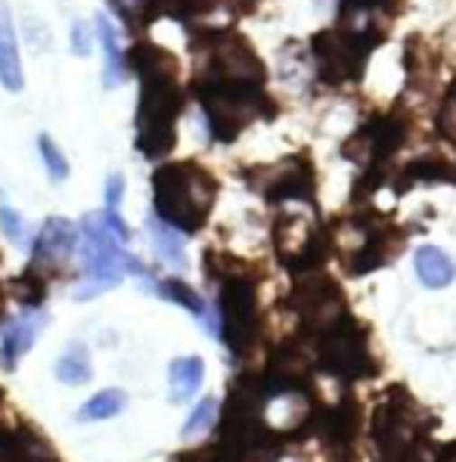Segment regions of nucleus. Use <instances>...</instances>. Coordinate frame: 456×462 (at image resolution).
Returning a JSON list of instances; mask_svg holds the SVG:
<instances>
[{
    "label": "nucleus",
    "instance_id": "nucleus-32",
    "mask_svg": "<svg viewBox=\"0 0 456 462\" xmlns=\"http://www.w3.org/2000/svg\"><path fill=\"white\" fill-rule=\"evenodd\" d=\"M438 462H456V444L453 447H447L444 453H441V459Z\"/></svg>",
    "mask_w": 456,
    "mask_h": 462
},
{
    "label": "nucleus",
    "instance_id": "nucleus-29",
    "mask_svg": "<svg viewBox=\"0 0 456 462\" xmlns=\"http://www.w3.org/2000/svg\"><path fill=\"white\" fill-rule=\"evenodd\" d=\"M72 50L78 56H88L90 53V34H88V23H72Z\"/></svg>",
    "mask_w": 456,
    "mask_h": 462
},
{
    "label": "nucleus",
    "instance_id": "nucleus-10",
    "mask_svg": "<svg viewBox=\"0 0 456 462\" xmlns=\"http://www.w3.org/2000/svg\"><path fill=\"white\" fill-rule=\"evenodd\" d=\"M75 245H78L75 226L69 224L66 217H50L38 236V245H34L32 270H38L41 276L50 280V276H56L62 267H66V261L72 258Z\"/></svg>",
    "mask_w": 456,
    "mask_h": 462
},
{
    "label": "nucleus",
    "instance_id": "nucleus-34",
    "mask_svg": "<svg viewBox=\"0 0 456 462\" xmlns=\"http://www.w3.org/2000/svg\"><path fill=\"white\" fill-rule=\"evenodd\" d=\"M0 310H4V292H0Z\"/></svg>",
    "mask_w": 456,
    "mask_h": 462
},
{
    "label": "nucleus",
    "instance_id": "nucleus-35",
    "mask_svg": "<svg viewBox=\"0 0 456 462\" xmlns=\"http://www.w3.org/2000/svg\"><path fill=\"white\" fill-rule=\"evenodd\" d=\"M0 403H4V388H0Z\"/></svg>",
    "mask_w": 456,
    "mask_h": 462
},
{
    "label": "nucleus",
    "instance_id": "nucleus-30",
    "mask_svg": "<svg viewBox=\"0 0 456 462\" xmlns=\"http://www.w3.org/2000/svg\"><path fill=\"white\" fill-rule=\"evenodd\" d=\"M112 4L118 6L121 13H125L127 19H137L140 13H144V6H146V0H112Z\"/></svg>",
    "mask_w": 456,
    "mask_h": 462
},
{
    "label": "nucleus",
    "instance_id": "nucleus-20",
    "mask_svg": "<svg viewBox=\"0 0 456 462\" xmlns=\"http://www.w3.org/2000/svg\"><path fill=\"white\" fill-rule=\"evenodd\" d=\"M13 295L25 304V308H38L47 298V276H41L38 270L28 267L16 282H13Z\"/></svg>",
    "mask_w": 456,
    "mask_h": 462
},
{
    "label": "nucleus",
    "instance_id": "nucleus-16",
    "mask_svg": "<svg viewBox=\"0 0 456 462\" xmlns=\"http://www.w3.org/2000/svg\"><path fill=\"white\" fill-rule=\"evenodd\" d=\"M149 233H153V245L159 258L171 267H187V252H183L181 233L171 226L168 220H149Z\"/></svg>",
    "mask_w": 456,
    "mask_h": 462
},
{
    "label": "nucleus",
    "instance_id": "nucleus-2",
    "mask_svg": "<svg viewBox=\"0 0 456 462\" xmlns=\"http://www.w3.org/2000/svg\"><path fill=\"white\" fill-rule=\"evenodd\" d=\"M153 196L162 220H168L171 226L183 233H196L211 215L218 183L196 162H171V165H162L155 171Z\"/></svg>",
    "mask_w": 456,
    "mask_h": 462
},
{
    "label": "nucleus",
    "instance_id": "nucleus-22",
    "mask_svg": "<svg viewBox=\"0 0 456 462\" xmlns=\"http://www.w3.org/2000/svg\"><path fill=\"white\" fill-rule=\"evenodd\" d=\"M215 422H218V401H211V397H205V401L199 403L196 410H192V416L187 419V425H183V438L205 435V431H209Z\"/></svg>",
    "mask_w": 456,
    "mask_h": 462
},
{
    "label": "nucleus",
    "instance_id": "nucleus-6",
    "mask_svg": "<svg viewBox=\"0 0 456 462\" xmlns=\"http://www.w3.org/2000/svg\"><path fill=\"white\" fill-rule=\"evenodd\" d=\"M220 332L233 354H248L258 341V292L248 273L220 280Z\"/></svg>",
    "mask_w": 456,
    "mask_h": 462
},
{
    "label": "nucleus",
    "instance_id": "nucleus-4",
    "mask_svg": "<svg viewBox=\"0 0 456 462\" xmlns=\"http://www.w3.org/2000/svg\"><path fill=\"white\" fill-rule=\"evenodd\" d=\"M127 273L146 276L140 261L125 252V239L106 224L103 215L84 217V286L78 289V298H94L106 289L118 286Z\"/></svg>",
    "mask_w": 456,
    "mask_h": 462
},
{
    "label": "nucleus",
    "instance_id": "nucleus-18",
    "mask_svg": "<svg viewBox=\"0 0 456 462\" xmlns=\"http://www.w3.org/2000/svg\"><path fill=\"white\" fill-rule=\"evenodd\" d=\"M434 183V180H453L456 183V171L447 165L444 159H416L413 165L401 174V183H397V189H407L413 183Z\"/></svg>",
    "mask_w": 456,
    "mask_h": 462
},
{
    "label": "nucleus",
    "instance_id": "nucleus-8",
    "mask_svg": "<svg viewBox=\"0 0 456 462\" xmlns=\"http://www.w3.org/2000/svg\"><path fill=\"white\" fill-rule=\"evenodd\" d=\"M289 304L295 308V314L302 317V323L311 332H323L330 329L336 319L348 314L345 310V295H341L339 282L332 276L323 273H304V280L295 282L289 295Z\"/></svg>",
    "mask_w": 456,
    "mask_h": 462
},
{
    "label": "nucleus",
    "instance_id": "nucleus-13",
    "mask_svg": "<svg viewBox=\"0 0 456 462\" xmlns=\"http://www.w3.org/2000/svg\"><path fill=\"white\" fill-rule=\"evenodd\" d=\"M202 375H205V364L199 357H181L174 360L168 369V385H171V401L183 403L190 401L192 394L202 385Z\"/></svg>",
    "mask_w": 456,
    "mask_h": 462
},
{
    "label": "nucleus",
    "instance_id": "nucleus-26",
    "mask_svg": "<svg viewBox=\"0 0 456 462\" xmlns=\"http://www.w3.org/2000/svg\"><path fill=\"white\" fill-rule=\"evenodd\" d=\"M0 462H28L19 431L6 429V425H0Z\"/></svg>",
    "mask_w": 456,
    "mask_h": 462
},
{
    "label": "nucleus",
    "instance_id": "nucleus-24",
    "mask_svg": "<svg viewBox=\"0 0 456 462\" xmlns=\"http://www.w3.org/2000/svg\"><path fill=\"white\" fill-rule=\"evenodd\" d=\"M38 149H41V159H44L50 177H53V180H66V177H69V162L62 159L60 146L53 143V137H50V134H41Z\"/></svg>",
    "mask_w": 456,
    "mask_h": 462
},
{
    "label": "nucleus",
    "instance_id": "nucleus-1",
    "mask_svg": "<svg viewBox=\"0 0 456 462\" xmlns=\"http://www.w3.org/2000/svg\"><path fill=\"white\" fill-rule=\"evenodd\" d=\"M131 62L140 72V116L137 149L149 159H162L174 149V125L183 109V94L177 88V62L168 50L155 44H137Z\"/></svg>",
    "mask_w": 456,
    "mask_h": 462
},
{
    "label": "nucleus",
    "instance_id": "nucleus-17",
    "mask_svg": "<svg viewBox=\"0 0 456 462\" xmlns=\"http://www.w3.org/2000/svg\"><path fill=\"white\" fill-rule=\"evenodd\" d=\"M56 379L66 382V385H84V382L90 379V357L81 341H72V345L62 351L60 364H56Z\"/></svg>",
    "mask_w": 456,
    "mask_h": 462
},
{
    "label": "nucleus",
    "instance_id": "nucleus-25",
    "mask_svg": "<svg viewBox=\"0 0 456 462\" xmlns=\"http://www.w3.org/2000/svg\"><path fill=\"white\" fill-rule=\"evenodd\" d=\"M0 230H4V236L16 248H28V226L10 205H0Z\"/></svg>",
    "mask_w": 456,
    "mask_h": 462
},
{
    "label": "nucleus",
    "instance_id": "nucleus-15",
    "mask_svg": "<svg viewBox=\"0 0 456 462\" xmlns=\"http://www.w3.org/2000/svg\"><path fill=\"white\" fill-rule=\"evenodd\" d=\"M416 273L429 289H444L453 282V261L438 245H423L416 252Z\"/></svg>",
    "mask_w": 456,
    "mask_h": 462
},
{
    "label": "nucleus",
    "instance_id": "nucleus-33",
    "mask_svg": "<svg viewBox=\"0 0 456 462\" xmlns=\"http://www.w3.org/2000/svg\"><path fill=\"white\" fill-rule=\"evenodd\" d=\"M313 4H320V6H326V4H330V0H313Z\"/></svg>",
    "mask_w": 456,
    "mask_h": 462
},
{
    "label": "nucleus",
    "instance_id": "nucleus-21",
    "mask_svg": "<svg viewBox=\"0 0 456 462\" xmlns=\"http://www.w3.org/2000/svg\"><path fill=\"white\" fill-rule=\"evenodd\" d=\"M19 438H23V447L28 453V462H60L56 450L50 447V440L44 435L32 429V425H19Z\"/></svg>",
    "mask_w": 456,
    "mask_h": 462
},
{
    "label": "nucleus",
    "instance_id": "nucleus-11",
    "mask_svg": "<svg viewBox=\"0 0 456 462\" xmlns=\"http://www.w3.org/2000/svg\"><path fill=\"white\" fill-rule=\"evenodd\" d=\"M41 326H47V314H25V317H19L16 323L6 326L4 338H0V366L13 369L28 351H32Z\"/></svg>",
    "mask_w": 456,
    "mask_h": 462
},
{
    "label": "nucleus",
    "instance_id": "nucleus-19",
    "mask_svg": "<svg viewBox=\"0 0 456 462\" xmlns=\"http://www.w3.org/2000/svg\"><path fill=\"white\" fill-rule=\"evenodd\" d=\"M125 391L109 388V391H99V394L90 397L81 410H78V422H97V419H109L116 416L121 407H125Z\"/></svg>",
    "mask_w": 456,
    "mask_h": 462
},
{
    "label": "nucleus",
    "instance_id": "nucleus-23",
    "mask_svg": "<svg viewBox=\"0 0 456 462\" xmlns=\"http://www.w3.org/2000/svg\"><path fill=\"white\" fill-rule=\"evenodd\" d=\"M159 289H162V295H165V298H171V301H177V304H183L187 310H192V314H199V317L205 319V304H202V298L192 292L187 282H181V280H165Z\"/></svg>",
    "mask_w": 456,
    "mask_h": 462
},
{
    "label": "nucleus",
    "instance_id": "nucleus-31",
    "mask_svg": "<svg viewBox=\"0 0 456 462\" xmlns=\"http://www.w3.org/2000/svg\"><path fill=\"white\" fill-rule=\"evenodd\" d=\"M348 6H367V10H379L385 0H345Z\"/></svg>",
    "mask_w": 456,
    "mask_h": 462
},
{
    "label": "nucleus",
    "instance_id": "nucleus-5",
    "mask_svg": "<svg viewBox=\"0 0 456 462\" xmlns=\"http://www.w3.org/2000/svg\"><path fill=\"white\" fill-rule=\"evenodd\" d=\"M317 364L326 373L339 375L345 382L354 379H369V375L379 373L373 354H369V338L367 329L354 317H341L330 329L320 332L317 341Z\"/></svg>",
    "mask_w": 456,
    "mask_h": 462
},
{
    "label": "nucleus",
    "instance_id": "nucleus-9",
    "mask_svg": "<svg viewBox=\"0 0 456 462\" xmlns=\"http://www.w3.org/2000/svg\"><path fill=\"white\" fill-rule=\"evenodd\" d=\"M252 189L265 193L270 202H286V199H302V202H313L317 193V177H313L311 155H295L286 159L283 165L258 168L252 174Z\"/></svg>",
    "mask_w": 456,
    "mask_h": 462
},
{
    "label": "nucleus",
    "instance_id": "nucleus-27",
    "mask_svg": "<svg viewBox=\"0 0 456 462\" xmlns=\"http://www.w3.org/2000/svg\"><path fill=\"white\" fill-rule=\"evenodd\" d=\"M438 131L444 137H451L456 143V84L447 90L444 103H441V112H438Z\"/></svg>",
    "mask_w": 456,
    "mask_h": 462
},
{
    "label": "nucleus",
    "instance_id": "nucleus-28",
    "mask_svg": "<svg viewBox=\"0 0 456 462\" xmlns=\"http://www.w3.org/2000/svg\"><path fill=\"white\" fill-rule=\"evenodd\" d=\"M121 196H125V177L121 174H112L109 183H106V208L109 211H118L121 208Z\"/></svg>",
    "mask_w": 456,
    "mask_h": 462
},
{
    "label": "nucleus",
    "instance_id": "nucleus-7",
    "mask_svg": "<svg viewBox=\"0 0 456 462\" xmlns=\"http://www.w3.org/2000/svg\"><path fill=\"white\" fill-rule=\"evenodd\" d=\"M274 248L280 254V261L295 273H311L326 261L330 254V239L317 230L304 215L286 211L276 217L274 224Z\"/></svg>",
    "mask_w": 456,
    "mask_h": 462
},
{
    "label": "nucleus",
    "instance_id": "nucleus-3",
    "mask_svg": "<svg viewBox=\"0 0 456 462\" xmlns=\"http://www.w3.org/2000/svg\"><path fill=\"white\" fill-rule=\"evenodd\" d=\"M432 419L407 394V388L395 385L382 397L373 416V440L382 462H423V447L429 440Z\"/></svg>",
    "mask_w": 456,
    "mask_h": 462
},
{
    "label": "nucleus",
    "instance_id": "nucleus-14",
    "mask_svg": "<svg viewBox=\"0 0 456 462\" xmlns=\"http://www.w3.org/2000/svg\"><path fill=\"white\" fill-rule=\"evenodd\" d=\"M97 32H99V44H103V53H106L103 81H106V88H109V90H116V88L125 84V56H121L116 28H112V23L103 16V13L97 16Z\"/></svg>",
    "mask_w": 456,
    "mask_h": 462
},
{
    "label": "nucleus",
    "instance_id": "nucleus-12",
    "mask_svg": "<svg viewBox=\"0 0 456 462\" xmlns=\"http://www.w3.org/2000/svg\"><path fill=\"white\" fill-rule=\"evenodd\" d=\"M0 84L6 90H23V62H19V47H16V32H13V19L6 4L0 0Z\"/></svg>",
    "mask_w": 456,
    "mask_h": 462
}]
</instances>
